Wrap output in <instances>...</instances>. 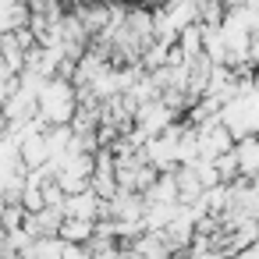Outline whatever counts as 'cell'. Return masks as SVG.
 Listing matches in <instances>:
<instances>
[{
	"instance_id": "2",
	"label": "cell",
	"mask_w": 259,
	"mask_h": 259,
	"mask_svg": "<svg viewBox=\"0 0 259 259\" xmlns=\"http://www.w3.org/2000/svg\"><path fill=\"white\" fill-rule=\"evenodd\" d=\"M93 234H96V224H93V220H75V217H68L57 238H61L64 245H89Z\"/></svg>"
},
{
	"instance_id": "1",
	"label": "cell",
	"mask_w": 259,
	"mask_h": 259,
	"mask_svg": "<svg viewBox=\"0 0 259 259\" xmlns=\"http://www.w3.org/2000/svg\"><path fill=\"white\" fill-rule=\"evenodd\" d=\"M78 85L68 82V78H50L43 89H39V117L47 124H71L75 114H78Z\"/></svg>"
},
{
	"instance_id": "3",
	"label": "cell",
	"mask_w": 259,
	"mask_h": 259,
	"mask_svg": "<svg viewBox=\"0 0 259 259\" xmlns=\"http://www.w3.org/2000/svg\"><path fill=\"white\" fill-rule=\"evenodd\" d=\"M248 64H252V68H259V32L252 36V47H248Z\"/></svg>"
}]
</instances>
